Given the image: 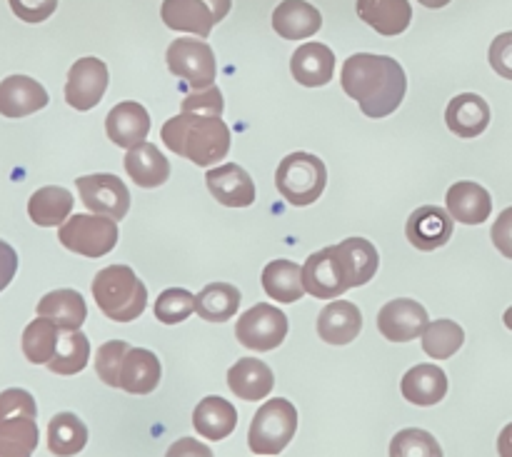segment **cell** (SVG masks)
I'll use <instances>...</instances> for the list:
<instances>
[{
	"instance_id": "6da1fadb",
	"label": "cell",
	"mask_w": 512,
	"mask_h": 457,
	"mask_svg": "<svg viewBox=\"0 0 512 457\" xmlns=\"http://www.w3.org/2000/svg\"><path fill=\"white\" fill-rule=\"evenodd\" d=\"M340 85L360 105L363 115L388 118L403 103L408 78L403 65L390 55L358 53L345 60Z\"/></svg>"
},
{
	"instance_id": "7a4b0ae2",
	"label": "cell",
	"mask_w": 512,
	"mask_h": 457,
	"mask_svg": "<svg viewBox=\"0 0 512 457\" xmlns=\"http://www.w3.org/2000/svg\"><path fill=\"white\" fill-rule=\"evenodd\" d=\"M160 138L173 153L200 168L218 165L230 150V128L220 115L180 113L163 125Z\"/></svg>"
},
{
	"instance_id": "3957f363",
	"label": "cell",
	"mask_w": 512,
	"mask_h": 457,
	"mask_svg": "<svg viewBox=\"0 0 512 457\" xmlns=\"http://www.w3.org/2000/svg\"><path fill=\"white\" fill-rule=\"evenodd\" d=\"M93 298L100 313L113 323H133L148 305L143 280L128 265H108L93 280Z\"/></svg>"
},
{
	"instance_id": "277c9868",
	"label": "cell",
	"mask_w": 512,
	"mask_h": 457,
	"mask_svg": "<svg viewBox=\"0 0 512 457\" xmlns=\"http://www.w3.org/2000/svg\"><path fill=\"white\" fill-rule=\"evenodd\" d=\"M38 408L28 390L0 393V457H30L38 448Z\"/></svg>"
},
{
	"instance_id": "5b68a950",
	"label": "cell",
	"mask_w": 512,
	"mask_h": 457,
	"mask_svg": "<svg viewBox=\"0 0 512 457\" xmlns=\"http://www.w3.org/2000/svg\"><path fill=\"white\" fill-rule=\"evenodd\" d=\"M328 185L325 163L313 153H290L280 160L275 188L295 208L313 205Z\"/></svg>"
},
{
	"instance_id": "8992f818",
	"label": "cell",
	"mask_w": 512,
	"mask_h": 457,
	"mask_svg": "<svg viewBox=\"0 0 512 457\" xmlns=\"http://www.w3.org/2000/svg\"><path fill=\"white\" fill-rule=\"evenodd\" d=\"M298 433V410L290 400L275 398L260 405L250 423L248 445L255 455H280Z\"/></svg>"
},
{
	"instance_id": "52a82bcc",
	"label": "cell",
	"mask_w": 512,
	"mask_h": 457,
	"mask_svg": "<svg viewBox=\"0 0 512 457\" xmlns=\"http://www.w3.org/2000/svg\"><path fill=\"white\" fill-rule=\"evenodd\" d=\"M63 248L85 258H103L118 245V220L105 215H73L58 230Z\"/></svg>"
},
{
	"instance_id": "ba28073f",
	"label": "cell",
	"mask_w": 512,
	"mask_h": 457,
	"mask_svg": "<svg viewBox=\"0 0 512 457\" xmlns=\"http://www.w3.org/2000/svg\"><path fill=\"white\" fill-rule=\"evenodd\" d=\"M235 338L243 348L258 350V353H270L283 340L288 338V318L275 305L258 303L250 310H245L235 325Z\"/></svg>"
},
{
	"instance_id": "9c48e42d",
	"label": "cell",
	"mask_w": 512,
	"mask_h": 457,
	"mask_svg": "<svg viewBox=\"0 0 512 457\" xmlns=\"http://www.w3.org/2000/svg\"><path fill=\"white\" fill-rule=\"evenodd\" d=\"M168 68L193 90L210 88V85H215V75H218L213 48L203 43V38L173 40L168 48Z\"/></svg>"
},
{
	"instance_id": "30bf717a",
	"label": "cell",
	"mask_w": 512,
	"mask_h": 457,
	"mask_svg": "<svg viewBox=\"0 0 512 457\" xmlns=\"http://www.w3.org/2000/svg\"><path fill=\"white\" fill-rule=\"evenodd\" d=\"M80 200L85 208L95 215L123 220L130 210V190L125 188L123 180L113 173H95L83 175L75 180Z\"/></svg>"
},
{
	"instance_id": "8fae6325",
	"label": "cell",
	"mask_w": 512,
	"mask_h": 457,
	"mask_svg": "<svg viewBox=\"0 0 512 457\" xmlns=\"http://www.w3.org/2000/svg\"><path fill=\"white\" fill-rule=\"evenodd\" d=\"M108 65L98 58H80L70 65L68 83H65V103L70 108L93 110L95 105L103 100L105 90H108Z\"/></svg>"
},
{
	"instance_id": "7c38bea8",
	"label": "cell",
	"mask_w": 512,
	"mask_h": 457,
	"mask_svg": "<svg viewBox=\"0 0 512 457\" xmlns=\"http://www.w3.org/2000/svg\"><path fill=\"white\" fill-rule=\"evenodd\" d=\"M430 325L428 310L410 298L390 300L378 313V330L390 343H410Z\"/></svg>"
},
{
	"instance_id": "4fadbf2b",
	"label": "cell",
	"mask_w": 512,
	"mask_h": 457,
	"mask_svg": "<svg viewBox=\"0 0 512 457\" xmlns=\"http://www.w3.org/2000/svg\"><path fill=\"white\" fill-rule=\"evenodd\" d=\"M160 383V360L158 355L145 348L125 345L120 355L118 373H115V388L130 395H148Z\"/></svg>"
},
{
	"instance_id": "5bb4252c",
	"label": "cell",
	"mask_w": 512,
	"mask_h": 457,
	"mask_svg": "<svg viewBox=\"0 0 512 457\" xmlns=\"http://www.w3.org/2000/svg\"><path fill=\"white\" fill-rule=\"evenodd\" d=\"M335 255V263H338L340 275H343L345 288H360V285H368L373 280V275L378 273V250L370 240L365 238H348L338 245H330Z\"/></svg>"
},
{
	"instance_id": "9a60e30c",
	"label": "cell",
	"mask_w": 512,
	"mask_h": 457,
	"mask_svg": "<svg viewBox=\"0 0 512 457\" xmlns=\"http://www.w3.org/2000/svg\"><path fill=\"white\" fill-rule=\"evenodd\" d=\"M205 183H208L210 195L225 208H248V205L255 203V195H258L248 170L235 163L210 168L205 173Z\"/></svg>"
},
{
	"instance_id": "2e32d148",
	"label": "cell",
	"mask_w": 512,
	"mask_h": 457,
	"mask_svg": "<svg viewBox=\"0 0 512 457\" xmlns=\"http://www.w3.org/2000/svg\"><path fill=\"white\" fill-rule=\"evenodd\" d=\"M48 90L28 75H8L0 80V115L25 118L48 105Z\"/></svg>"
},
{
	"instance_id": "e0dca14e",
	"label": "cell",
	"mask_w": 512,
	"mask_h": 457,
	"mask_svg": "<svg viewBox=\"0 0 512 457\" xmlns=\"http://www.w3.org/2000/svg\"><path fill=\"white\" fill-rule=\"evenodd\" d=\"M160 18L170 30L193 33L195 38H208L213 33V25L220 23L208 0H165Z\"/></svg>"
},
{
	"instance_id": "ac0fdd59",
	"label": "cell",
	"mask_w": 512,
	"mask_h": 457,
	"mask_svg": "<svg viewBox=\"0 0 512 457\" xmlns=\"http://www.w3.org/2000/svg\"><path fill=\"white\" fill-rule=\"evenodd\" d=\"M405 235L415 248L425 250V253L443 248L453 235V215L435 205H423L408 218Z\"/></svg>"
},
{
	"instance_id": "d6986e66",
	"label": "cell",
	"mask_w": 512,
	"mask_h": 457,
	"mask_svg": "<svg viewBox=\"0 0 512 457\" xmlns=\"http://www.w3.org/2000/svg\"><path fill=\"white\" fill-rule=\"evenodd\" d=\"M105 133L113 140L118 148H135V145L145 143L150 133V115L135 100H125L118 103L105 118Z\"/></svg>"
},
{
	"instance_id": "ffe728a7",
	"label": "cell",
	"mask_w": 512,
	"mask_h": 457,
	"mask_svg": "<svg viewBox=\"0 0 512 457\" xmlns=\"http://www.w3.org/2000/svg\"><path fill=\"white\" fill-rule=\"evenodd\" d=\"M363 330V313L350 300H333L318 315V335L328 345H350Z\"/></svg>"
},
{
	"instance_id": "44dd1931",
	"label": "cell",
	"mask_w": 512,
	"mask_h": 457,
	"mask_svg": "<svg viewBox=\"0 0 512 457\" xmlns=\"http://www.w3.org/2000/svg\"><path fill=\"white\" fill-rule=\"evenodd\" d=\"M303 283L305 293L320 300H335L343 293H348V288L343 283V275L338 270V263H335L333 248L318 250V253H313L305 260Z\"/></svg>"
},
{
	"instance_id": "7402d4cb",
	"label": "cell",
	"mask_w": 512,
	"mask_h": 457,
	"mask_svg": "<svg viewBox=\"0 0 512 457\" xmlns=\"http://www.w3.org/2000/svg\"><path fill=\"white\" fill-rule=\"evenodd\" d=\"M290 73L305 88L328 85L335 75V53L323 43H305L290 58Z\"/></svg>"
},
{
	"instance_id": "603a6c76",
	"label": "cell",
	"mask_w": 512,
	"mask_h": 457,
	"mask_svg": "<svg viewBox=\"0 0 512 457\" xmlns=\"http://www.w3.org/2000/svg\"><path fill=\"white\" fill-rule=\"evenodd\" d=\"M445 205L460 225H483L493 213V198L488 190L470 180H460L445 195Z\"/></svg>"
},
{
	"instance_id": "cb8c5ba5",
	"label": "cell",
	"mask_w": 512,
	"mask_h": 457,
	"mask_svg": "<svg viewBox=\"0 0 512 457\" xmlns=\"http://www.w3.org/2000/svg\"><path fill=\"white\" fill-rule=\"evenodd\" d=\"M400 390H403V398L408 403L418 405V408H430L448 395V375L438 365H415L403 375Z\"/></svg>"
},
{
	"instance_id": "d4e9b609",
	"label": "cell",
	"mask_w": 512,
	"mask_h": 457,
	"mask_svg": "<svg viewBox=\"0 0 512 457\" xmlns=\"http://www.w3.org/2000/svg\"><path fill=\"white\" fill-rule=\"evenodd\" d=\"M275 375L263 360L258 358H240L233 368L228 370V388L245 403H258L273 393Z\"/></svg>"
},
{
	"instance_id": "484cf974",
	"label": "cell",
	"mask_w": 512,
	"mask_h": 457,
	"mask_svg": "<svg viewBox=\"0 0 512 457\" xmlns=\"http://www.w3.org/2000/svg\"><path fill=\"white\" fill-rule=\"evenodd\" d=\"M355 10L363 23L388 38L405 33L413 20V5L408 0H358Z\"/></svg>"
},
{
	"instance_id": "4316f807",
	"label": "cell",
	"mask_w": 512,
	"mask_h": 457,
	"mask_svg": "<svg viewBox=\"0 0 512 457\" xmlns=\"http://www.w3.org/2000/svg\"><path fill=\"white\" fill-rule=\"evenodd\" d=\"M273 28L285 40H305L323 28V15L308 0H283L273 10Z\"/></svg>"
},
{
	"instance_id": "83f0119b",
	"label": "cell",
	"mask_w": 512,
	"mask_h": 457,
	"mask_svg": "<svg viewBox=\"0 0 512 457\" xmlns=\"http://www.w3.org/2000/svg\"><path fill=\"white\" fill-rule=\"evenodd\" d=\"M445 123L458 138H478L490 125V105L480 95L460 93L448 103Z\"/></svg>"
},
{
	"instance_id": "f1b7e54d",
	"label": "cell",
	"mask_w": 512,
	"mask_h": 457,
	"mask_svg": "<svg viewBox=\"0 0 512 457\" xmlns=\"http://www.w3.org/2000/svg\"><path fill=\"white\" fill-rule=\"evenodd\" d=\"M123 163L130 180H133L138 188H158V185L168 183L170 178L168 158L160 153L158 145L148 143V140L135 145V148H130Z\"/></svg>"
},
{
	"instance_id": "f546056e",
	"label": "cell",
	"mask_w": 512,
	"mask_h": 457,
	"mask_svg": "<svg viewBox=\"0 0 512 457\" xmlns=\"http://www.w3.org/2000/svg\"><path fill=\"white\" fill-rule=\"evenodd\" d=\"M193 428L205 440H215L218 443V440H225L228 435H233V430L238 428V410L225 398L210 395V398L200 400L198 408L193 410Z\"/></svg>"
},
{
	"instance_id": "4dcf8cb0",
	"label": "cell",
	"mask_w": 512,
	"mask_h": 457,
	"mask_svg": "<svg viewBox=\"0 0 512 457\" xmlns=\"http://www.w3.org/2000/svg\"><path fill=\"white\" fill-rule=\"evenodd\" d=\"M38 315L53 320L60 330H80V325L88 318V305H85L83 295L75 290H53L40 298Z\"/></svg>"
},
{
	"instance_id": "1f68e13d",
	"label": "cell",
	"mask_w": 512,
	"mask_h": 457,
	"mask_svg": "<svg viewBox=\"0 0 512 457\" xmlns=\"http://www.w3.org/2000/svg\"><path fill=\"white\" fill-rule=\"evenodd\" d=\"M73 205L75 200L70 190L58 188V185H48V188H40L30 195L28 215L40 228H58V225H63L68 220Z\"/></svg>"
},
{
	"instance_id": "d6a6232c",
	"label": "cell",
	"mask_w": 512,
	"mask_h": 457,
	"mask_svg": "<svg viewBox=\"0 0 512 457\" xmlns=\"http://www.w3.org/2000/svg\"><path fill=\"white\" fill-rule=\"evenodd\" d=\"M263 290L278 303H298L305 295L303 268L293 260H273L263 270Z\"/></svg>"
},
{
	"instance_id": "836d02e7",
	"label": "cell",
	"mask_w": 512,
	"mask_h": 457,
	"mask_svg": "<svg viewBox=\"0 0 512 457\" xmlns=\"http://www.w3.org/2000/svg\"><path fill=\"white\" fill-rule=\"evenodd\" d=\"M240 308V290L228 283H210L195 295V313L208 323H228Z\"/></svg>"
},
{
	"instance_id": "e575fe53",
	"label": "cell",
	"mask_w": 512,
	"mask_h": 457,
	"mask_svg": "<svg viewBox=\"0 0 512 457\" xmlns=\"http://www.w3.org/2000/svg\"><path fill=\"white\" fill-rule=\"evenodd\" d=\"M88 445V428L73 413H58L48 425V450L55 457H73Z\"/></svg>"
},
{
	"instance_id": "d590c367",
	"label": "cell",
	"mask_w": 512,
	"mask_h": 457,
	"mask_svg": "<svg viewBox=\"0 0 512 457\" xmlns=\"http://www.w3.org/2000/svg\"><path fill=\"white\" fill-rule=\"evenodd\" d=\"M90 360V343L80 330H63L48 370L55 375H78Z\"/></svg>"
},
{
	"instance_id": "8d00e7d4",
	"label": "cell",
	"mask_w": 512,
	"mask_h": 457,
	"mask_svg": "<svg viewBox=\"0 0 512 457\" xmlns=\"http://www.w3.org/2000/svg\"><path fill=\"white\" fill-rule=\"evenodd\" d=\"M63 330L48 318H35L28 328L23 330V355L33 365H48L53 360L55 348Z\"/></svg>"
},
{
	"instance_id": "74e56055",
	"label": "cell",
	"mask_w": 512,
	"mask_h": 457,
	"mask_svg": "<svg viewBox=\"0 0 512 457\" xmlns=\"http://www.w3.org/2000/svg\"><path fill=\"white\" fill-rule=\"evenodd\" d=\"M465 333L453 320H435L423 333V350L435 360H448L463 348Z\"/></svg>"
},
{
	"instance_id": "f35d334b",
	"label": "cell",
	"mask_w": 512,
	"mask_h": 457,
	"mask_svg": "<svg viewBox=\"0 0 512 457\" xmlns=\"http://www.w3.org/2000/svg\"><path fill=\"white\" fill-rule=\"evenodd\" d=\"M390 457H443V448L428 430L408 428L390 440Z\"/></svg>"
},
{
	"instance_id": "ab89813d",
	"label": "cell",
	"mask_w": 512,
	"mask_h": 457,
	"mask_svg": "<svg viewBox=\"0 0 512 457\" xmlns=\"http://www.w3.org/2000/svg\"><path fill=\"white\" fill-rule=\"evenodd\" d=\"M195 313V295L185 288H168L155 300V318L163 325H178Z\"/></svg>"
},
{
	"instance_id": "60d3db41",
	"label": "cell",
	"mask_w": 512,
	"mask_h": 457,
	"mask_svg": "<svg viewBox=\"0 0 512 457\" xmlns=\"http://www.w3.org/2000/svg\"><path fill=\"white\" fill-rule=\"evenodd\" d=\"M223 93L215 85L205 90H195L180 103V113H203V115H223Z\"/></svg>"
},
{
	"instance_id": "b9f144b4",
	"label": "cell",
	"mask_w": 512,
	"mask_h": 457,
	"mask_svg": "<svg viewBox=\"0 0 512 457\" xmlns=\"http://www.w3.org/2000/svg\"><path fill=\"white\" fill-rule=\"evenodd\" d=\"M10 10L18 15L23 23H43L58 8V0H8Z\"/></svg>"
},
{
	"instance_id": "7bdbcfd3",
	"label": "cell",
	"mask_w": 512,
	"mask_h": 457,
	"mask_svg": "<svg viewBox=\"0 0 512 457\" xmlns=\"http://www.w3.org/2000/svg\"><path fill=\"white\" fill-rule=\"evenodd\" d=\"M490 65L498 75L512 80V30L500 33L490 45Z\"/></svg>"
},
{
	"instance_id": "ee69618b",
	"label": "cell",
	"mask_w": 512,
	"mask_h": 457,
	"mask_svg": "<svg viewBox=\"0 0 512 457\" xmlns=\"http://www.w3.org/2000/svg\"><path fill=\"white\" fill-rule=\"evenodd\" d=\"M490 238H493L495 248L512 260V205L498 215L493 230H490Z\"/></svg>"
},
{
	"instance_id": "f6af8a7d",
	"label": "cell",
	"mask_w": 512,
	"mask_h": 457,
	"mask_svg": "<svg viewBox=\"0 0 512 457\" xmlns=\"http://www.w3.org/2000/svg\"><path fill=\"white\" fill-rule=\"evenodd\" d=\"M15 273H18V253L13 250V245L0 240V293L13 283Z\"/></svg>"
},
{
	"instance_id": "bcb514c9",
	"label": "cell",
	"mask_w": 512,
	"mask_h": 457,
	"mask_svg": "<svg viewBox=\"0 0 512 457\" xmlns=\"http://www.w3.org/2000/svg\"><path fill=\"white\" fill-rule=\"evenodd\" d=\"M165 457H215L208 445L198 443L195 438H180L168 448Z\"/></svg>"
},
{
	"instance_id": "7dc6e473",
	"label": "cell",
	"mask_w": 512,
	"mask_h": 457,
	"mask_svg": "<svg viewBox=\"0 0 512 457\" xmlns=\"http://www.w3.org/2000/svg\"><path fill=\"white\" fill-rule=\"evenodd\" d=\"M498 455L500 457H512V423L505 425L503 433L498 438Z\"/></svg>"
},
{
	"instance_id": "c3c4849f",
	"label": "cell",
	"mask_w": 512,
	"mask_h": 457,
	"mask_svg": "<svg viewBox=\"0 0 512 457\" xmlns=\"http://www.w3.org/2000/svg\"><path fill=\"white\" fill-rule=\"evenodd\" d=\"M208 3L215 8V15H218V20H223L225 15L230 13V8H233V0H208Z\"/></svg>"
},
{
	"instance_id": "681fc988",
	"label": "cell",
	"mask_w": 512,
	"mask_h": 457,
	"mask_svg": "<svg viewBox=\"0 0 512 457\" xmlns=\"http://www.w3.org/2000/svg\"><path fill=\"white\" fill-rule=\"evenodd\" d=\"M420 5H425V8H433V10H438V8H445V5L450 3V0H418Z\"/></svg>"
},
{
	"instance_id": "f907efd6",
	"label": "cell",
	"mask_w": 512,
	"mask_h": 457,
	"mask_svg": "<svg viewBox=\"0 0 512 457\" xmlns=\"http://www.w3.org/2000/svg\"><path fill=\"white\" fill-rule=\"evenodd\" d=\"M503 323H505V328L512 330V305H510L508 310H505V315H503Z\"/></svg>"
}]
</instances>
